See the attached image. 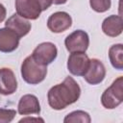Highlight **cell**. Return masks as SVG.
<instances>
[{
  "instance_id": "6da1fadb",
  "label": "cell",
  "mask_w": 123,
  "mask_h": 123,
  "mask_svg": "<svg viewBox=\"0 0 123 123\" xmlns=\"http://www.w3.org/2000/svg\"><path fill=\"white\" fill-rule=\"evenodd\" d=\"M81 95V88L78 83L70 76L66 77L62 83L52 86L47 93L49 106L61 111L75 103Z\"/></svg>"
},
{
  "instance_id": "7a4b0ae2",
  "label": "cell",
  "mask_w": 123,
  "mask_h": 123,
  "mask_svg": "<svg viewBox=\"0 0 123 123\" xmlns=\"http://www.w3.org/2000/svg\"><path fill=\"white\" fill-rule=\"evenodd\" d=\"M47 74V65L37 62L33 57L28 56L21 64V76L23 80L30 85L41 83Z\"/></svg>"
},
{
  "instance_id": "3957f363",
  "label": "cell",
  "mask_w": 123,
  "mask_h": 123,
  "mask_svg": "<svg viewBox=\"0 0 123 123\" xmlns=\"http://www.w3.org/2000/svg\"><path fill=\"white\" fill-rule=\"evenodd\" d=\"M123 101V77L115 79L112 84L104 90L101 96V103L104 108L112 110L118 107Z\"/></svg>"
},
{
  "instance_id": "277c9868",
  "label": "cell",
  "mask_w": 123,
  "mask_h": 123,
  "mask_svg": "<svg viewBox=\"0 0 123 123\" xmlns=\"http://www.w3.org/2000/svg\"><path fill=\"white\" fill-rule=\"evenodd\" d=\"M64 45L70 53L86 52L89 45V37L86 32L83 30H76L66 37Z\"/></svg>"
},
{
  "instance_id": "5b68a950",
  "label": "cell",
  "mask_w": 123,
  "mask_h": 123,
  "mask_svg": "<svg viewBox=\"0 0 123 123\" xmlns=\"http://www.w3.org/2000/svg\"><path fill=\"white\" fill-rule=\"evenodd\" d=\"M58 56L57 46L52 42H42L33 51L32 57L39 63L48 65L53 62Z\"/></svg>"
},
{
  "instance_id": "8992f818",
  "label": "cell",
  "mask_w": 123,
  "mask_h": 123,
  "mask_svg": "<svg viewBox=\"0 0 123 123\" xmlns=\"http://www.w3.org/2000/svg\"><path fill=\"white\" fill-rule=\"evenodd\" d=\"M89 64V58L86 52H73L67 60V69L75 76H84Z\"/></svg>"
},
{
  "instance_id": "52a82bcc",
  "label": "cell",
  "mask_w": 123,
  "mask_h": 123,
  "mask_svg": "<svg viewBox=\"0 0 123 123\" xmlns=\"http://www.w3.org/2000/svg\"><path fill=\"white\" fill-rule=\"evenodd\" d=\"M83 77L89 85L94 86L100 84L106 77V68L104 63L98 59L89 60L88 67Z\"/></svg>"
},
{
  "instance_id": "ba28073f",
  "label": "cell",
  "mask_w": 123,
  "mask_h": 123,
  "mask_svg": "<svg viewBox=\"0 0 123 123\" xmlns=\"http://www.w3.org/2000/svg\"><path fill=\"white\" fill-rule=\"evenodd\" d=\"M72 25V18L65 12H56L52 13L47 20L48 29L56 34L62 33Z\"/></svg>"
},
{
  "instance_id": "9c48e42d",
  "label": "cell",
  "mask_w": 123,
  "mask_h": 123,
  "mask_svg": "<svg viewBox=\"0 0 123 123\" xmlns=\"http://www.w3.org/2000/svg\"><path fill=\"white\" fill-rule=\"evenodd\" d=\"M16 13L26 19L35 20L39 17L41 10L34 0H15Z\"/></svg>"
},
{
  "instance_id": "30bf717a",
  "label": "cell",
  "mask_w": 123,
  "mask_h": 123,
  "mask_svg": "<svg viewBox=\"0 0 123 123\" xmlns=\"http://www.w3.org/2000/svg\"><path fill=\"white\" fill-rule=\"evenodd\" d=\"M17 89V81L11 68H0V94L11 95Z\"/></svg>"
},
{
  "instance_id": "8fae6325",
  "label": "cell",
  "mask_w": 123,
  "mask_h": 123,
  "mask_svg": "<svg viewBox=\"0 0 123 123\" xmlns=\"http://www.w3.org/2000/svg\"><path fill=\"white\" fill-rule=\"evenodd\" d=\"M20 37L11 29L0 28V52L11 53L14 51L19 44Z\"/></svg>"
},
{
  "instance_id": "7c38bea8",
  "label": "cell",
  "mask_w": 123,
  "mask_h": 123,
  "mask_svg": "<svg viewBox=\"0 0 123 123\" xmlns=\"http://www.w3.org/2000/svg\"><path fill=\"white\" fill-rule=\"evenodd\" d=\"M17 111L21 115L39 114L40 113V105H39L37 97L33 94L23 95L18 102Z\"/></svg>"
},
{
  "instance_id": "4fadbf2b",
  "label": "cell",
  "mask_w": 123,
  "mask_h": 123,
  "mask_svg": "<svg viewBox=\"0 0 123 123\" xmlns=\"http://www.w3.org/2000/svg\"><path fill=\"white\" fill-rule=\"evenodd\" d=\"M5 27L11 29L19 37L26 36L31 31V23L24 17L18 15L17 13L12 14L5 22Z\"/></svg>"
},
{
  "instance_id": "5bb4252c",
  "label": "cell",
  "mask_w": 123,
  "mask_h": 123,
  "mask_svg": "<svg viewBox=\"0 0 123 123\" xmlns=\"http://www.w3.org/2000/svg\"><path fill=\"white\" fill-rule=\"evenodd\" d=\"M103 33L111 37H115L121 35L123 31V19L121 15L111 14L106 17L102 22Z\"/></svg>"
},
{
  "instance_id": "9a60e30c",
  "label": "cell",
  "mask_w": 123,
  "mask_h": 123,
  "mask_svg": "<svg viewBox=\"0 0 123 123\" xmlns=\"http://www.w3.org/2000/svg\"><path fill=\"white\" fill-rule=\"evenodd\" d=\"M109 59L111 65L117 69H123V45L121 43L113 44L109 49Z\"/></svg>"
},
{
  "instance_id": "2e32d148",
  "label": "cell",
  "mask_w": 123,
  "mask_h": 123,
  "mask_svg": "<svg viewBox=\"0 0 123 123\" xmlns=\"http://www.w3.org/2000/svg\"><path fill=\"white\" fill-rule=\"evenodd\" d=\"M91 118L86 111H74L68 113L64 119V123H71V122H82V123H89Z\"/></svg>"
},
{
  "instance_id": "e0dca14e",
  "label": "cell",
  "mask_w": 123,
  "mask_h": 123,
  "mask_svg": "<svg viewBox=\"0 0 123 123\" xmlns=\"http://www.w3.org/2000/svg\"><path fill=\"white\" fill-rule=\"evenodd\" d=\"M91 9L97 12H105L110 10L111 6V0H89Z\"/></svg>"
},
{
  "instance_id": "ac0fdd59",
  "label": "cell",
  "mask_w": 123,
  "mask_h": 123,
  "mask_svg": "<svg viewBox=\"0 0 123 123\" xmlns=\"http://www.w3.org/2000/svg\"><path fill=\"white\" fill-rule=\"evenodd\" d=\"M16 115V111L12 109L0 108V123H9Z\"/></svg>"
},
{
  "instance_id": "d6986e66",
  "label": "cell",
  "mask_w": 123,
  "mask_h": 123,
  "mask_svg": "<svg viewBox=\"0 0 123 123\" xmlns=\"http://www.w3.org/2000/svg\"><path fill=\"white\" fill-rule=\"evenodd\" d=\"M37 5L40 8L41 12L46 11L52 4H53V0H34Z\"/></svg>"
},
{
  "instance_id": "ffe728a7",
  "label": "cell",
  "mask_w": 123,
  "mask_h": 123,
  "mask_svg": "<svg viewBox=\"0 0 123 123\" xmlns=\"http://www.w3.org/2000/svg\"><path fill=\"white\" fill-rule=\"evenodd\" d=\"M6 14H7V11H6V8L0 3V23L3 22L6 18Z\"/></svg>"
},
{
  "instance_id": "44dd1931",
  "label": "cell",
  "mask_w": 123,
  "mask_h": 123,
  "mask_svg": "<svg viewBox=\"0 0 123 123\" xmlns=\"http://www.w3.org/2000/svg\"><path fill=\"white\" fill-rule=\"evenodd\" d=\"M30 120H36V121H38V120H40V121H43V119H41V118H22V119H20L19 120V122H23V121H30Z\"/></svg>"
},
{
  "instance_id": "7402d4cb",
  "label": "cell",
  "mask_w": 123,
  "mask_h": 123,
  "mask_svg": "<svg viewBox=\"0 0 123 123\" xmlns=\"http://www.w3.org/2000/svg\"><path fill=\"white\" fill-rule=\"evenodd\" d=\"M67 2V0H53V4L55 5H62L65 4Z\"/></svg>"
}]
</instances>
